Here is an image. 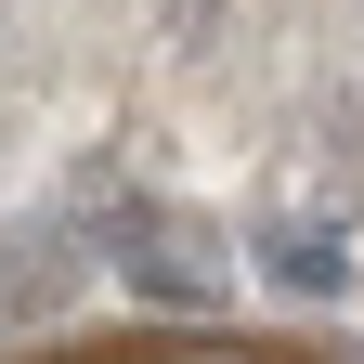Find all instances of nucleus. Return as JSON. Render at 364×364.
<instances>
[{"instance_id":"obj_1","label":"nucleus","mask_w":364,"mask_h":364,"mask_svg":"<svg viewBox=\"0 0 364 364\" xmlns=\"http://www.w3.org/2000/svg\"><path fill=\"white\" fill-rule=\"evenodd\" d=\"M105 247H117V273L144 299H221L235 287V260H221V221H196V208H169V196H105Z\"/></svg>"},{"instance_id":"obj_2","label":"nucleus","mask_w":364,"mask_h":364,"mask_svg":"<svg viewBox=\"0 0 364 364\" xmlns=\"http://www.w3.org/2000/svg\"><path fill=\"white\" fill-rule=\"evenodd\" d=\"M260 273H273V287H299V299H338L351 287V235H338V221H260Z\"/></svg>"}]
</instances>
